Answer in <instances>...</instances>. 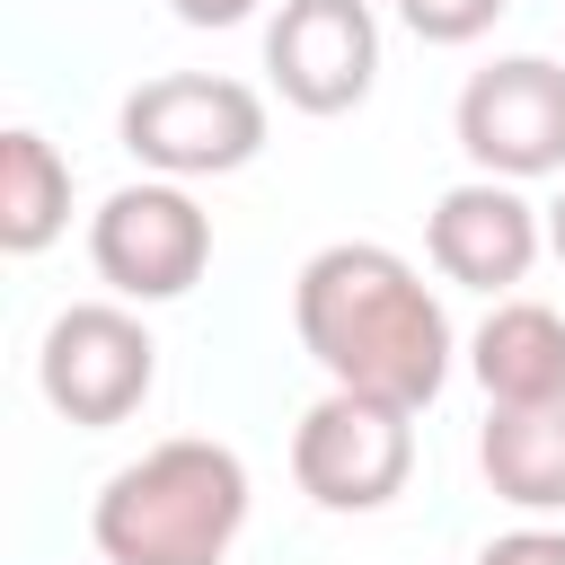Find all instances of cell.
<instances>
[{
    "label": "cell",
    "instance_id": "obj_1",
    "mask_svg": "<svg viewBox=\"0 0 565 565\" xmlns=\"http://www.w3.org/2000/svg\"><path fill=\"white\" fill-rule=\"evenodd\" d=\"M291 327H300V353L327 371V388H371L424 415L450 380V318L433 282L380 238L318 247L291 282Z\"/></svg>",
    "mask_w": 565,
    "mask_h": 565
},
{
    "label": "cell",
    "instance_id": "obj_4",
    "mask_svg": "<svg viewBox=\"0 0 565 565\" xmlns=\"http://www.w3.org/2000/svg\"><path fill=\"white\" fill-rule=\"evenodd\" d=\"M415 468V406H388L371 388H327L291 424V477L318 512H380L406 494Z\"/></svg>",
    "mask_w": 565,
    "mask_h": 565
},
{
    "label": "cell",
    "instance_id": "obj_11",
    "mask_svg": "<svg viewBox=\"0 0 565 565\" xmlns=\"http://www.w3.org/2000/svg\"><path fill=\"white\" fill-rule=\"evenodd\" d=\"M477 468L512 512H565V397L539 406H486Z\"/></svg>",
    "mask_w": 565,
    "mask_h": 565
},
{
    "label": "cell",
    "instance_id": "obj_9",
    "mask_svg": "<svg viewBox=\"0 0 565 565\" xmlns=\"http://www.w3.org/2000/svg\"><path fill=\"white\" fill-rule=\"evenodd\" d=\"M547 247V212L512 185V177H459L433 221H424V256L441 282H468V291H512Z\"/></svg>",
    "mask_w": 565,
    "mask_h": 565
},
{
    "label": "cell",
    "instance_id": "obj_15",
    "mask_svg": "<svg viewBox=\"0 0 565 565\" xmlns=\"http://www.w3.org/2000/svg\"><path fill=\"white\" fill-rule=\"evenodd\" d=\"M185 26H238V18H256V0H168Z\"/></svg>",
    "mask_w": 565,
    "mask_h": 565
},
{
    "label": "cell",
    "instance_id": "obj_13",
    "mask_svg": "<svg viewBox=\"0 0 565 565\" xmlns=\"http://www.w3.org/2000/svg\"><path fill=\"white\" fill-rule=\"evenodd\" d=\"M397 18H406V35H424V44H477L512 0H388Z\"/></svg>",
    "mask_w": 565,
    "mask_h": 565
},
{
    "label": "cell",
    "instance_id": "obj_8",
    "mask_svg": "<svg viewBox=\"0 0 565 565\" xmlns=\"http://www.w3.org/2000/svg\"><path fill=\"white\" fill-rule=\"evenodd\" d=\"M265 71L300 115H353L380 79V18L371 0H282L265 26Z\"/></svg>",
    "mask_w": 565,
    "mask_h": 565
},
{
    "label": "cell",
    "instance_id": "obj_3",
    "mask_svg": "<svg viewBox=\"0 0 565 565\" xmlns=\"http://www.w3.org/2000/svg\"><path fill=\"white\" fill-rule=\"evenodd\" d=\"M115 132L150 177H177V185L238 177L265 150V97L247 79H221V71H159L124 97Z\"/></svg>",
    "mask_w": 565,
    "mask_h": 565
},
{
    "label": "cell",
    "instance_id": "obj_2",
    "mask_svg": "<svg viewBox=\"0 0 565 565\" xmlns=\"http://www.w3.org/2000/svg\"><path fill=\"white\" fill-rule=\"evenodd\" d=\"M238 530H247V459L203 433L124 459L88 503V539L106 565H221Z\"/></svg>",
    "mask_w": 565,
    "mask_h": 565
},
{
    "label": "cell",
    "instance_id": "obj_7",
    "mask_svg": "<svg viewBox=\"0 0 565 565\" xmlns=\"http://www.w3.org/2000/svg\"><path fill=\"white\" fill-rule=\"evenodd\" d=\"M459 150L477 177H565V62L547 53H503L486 71H468L459 88Z\"/></svg>",
    "mask_w": 565,
    "mask_h": 565
},
{
    "label": "cell",
    "instance_id": "obj_12",
    "mask_svg": "<svg viewBox=\"0 0 565 565\" xmlns=\"http://www.w3.org/2000/svg\"><path fill=\"white\" fill-rule=\"evenodd\" d=\"M62 230H71V159L35 124H9L0 132V247L44 256Z\"/></svg>",
    "mask_w": 565,
    "mask_h": 565
},
{
    "label": "cell",
    "instance_id": "obj_10",
    "mask_svg": "<svg viewBox=\"0 0 565 565\" xmlns=\"http://www.w3.org/2000/svg\"><path fill=\"white\" fill-rule=\"evenodd\" d=\"M468 371L486 388V406H539L565 397V318L547 300H494L486 327L468 335Z\"/></svg>",
    "mask_w": 565,
    "mask_h": 565
},
{
    "label": "cell",
    "instance_id": "obj_14",
    "mask_svg": "<svg viewBox=\"0 0 565 565\" xmlns=\"http://www.w3.org/2000/svg\"><path fill=\"white\" fill-rule=\"evenodd\" d=\"M477 565H565V530H503V539H486L477 547Z\"/></svg>",
    "mask_w": 565,
    "mask_h": 565
},
{
    "label": "cell",
    "instance_id": "obj_6",
    "mask_svg": "<svg viewBox=\"0 0 565 565\" xmlns=\"http://www.w3.org/2000/svg\"><path fill=\"white\" fill-rule=\"evenodd\" d=\"M159 380V344L150 327L124 309V300H71L53 327H44V353H35V388L53 415L106 433L124 424Z\"/></svg>",
    "mask_w": 565,
    "mask_h": 565
},
{
    "label": "cell",
    "instance_id": "obj_16",
    "mask_svg": "<svg viewBox=\"0 0 565 565\" xmlns=\"http://www.w3.org/2000/svg\"><path fill=\"white\" fill-rule=\"evenodd\" d=\"M547 256L565 265V185H556V203H547Z\"/></svg>",
    "mask_w": 565,
    "mask_h": 565
},
{
    "label": "cell",
    "instance_id": "obj_5",
    "mask_svg": "<svg viewBox=\"0 0 565 565\" xmlns=\"http://www.w3.org/2000/svg\"><path fill=\"white\" fill-rule=\"evenodd\" d=\"M88 265L115 300H185L212 265V212L177 177L115 185L88 221Z\"/></svg>",
    "mask_w": 565,
    "mask_h": 565
}]
</instances>
